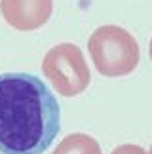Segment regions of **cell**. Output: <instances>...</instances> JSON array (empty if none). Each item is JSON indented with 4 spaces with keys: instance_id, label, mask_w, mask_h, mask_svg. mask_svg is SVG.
<instances>
[{
    "instance_id": "obj_1",
    "label": "cell",
    "mask_w": 152,
    "mask_h": 154,
    "mask_svg": "<svg viewBox=\"0 0 152 154\" xmlns=\"http://www.w3.org/2000/svg\"><path fill=\"white\" fill-rule=\"evenodd\" d=\"M59 129V103L38 76L0 74V152L42 154Z\"/></svg>"
},
{
    "instance_id": "obj_2",
    "label": "cell",
    "mask_w": 152,
    "mask_h": 154,
    "mask_svg": "<svg viewBox=\"0 0 152 154\" xmlns=\"http://www.w3.org/2000/svg\"><path fill=\"white\" fill-rule=\"evenodd\" d=\"M97 69L107 76L127 74L139 61V48L131 34L120 27H101L90 40Z\"/></svg>"
},
{
    "instance_id": "obj_3",
    "label": "cell",
    "mask_w": 152,
    "mask_h": 154,
    "mask_svg": "<svg viewBox=\"0 0 152 154\" xmlns=\"http://www.w3.org/2000/svg\"><path fill=\"white\" fill-rule=\"evenodd\" d=\"M44 72L65 95L80 93L90 82L86 61L80 50L72 44H61L51 50L44 59Z\"/></svg>"
},
{
    "instance_id": "obj_4",
    "label": "cell",
    "mask_w": 152,
    "mask_h": 154,
    "mask_svg": "<svg viewBox=\"0 0 152 154\" xmlns=\"http://www.w3.org/2000/svg\"><path fill=\"white\" fill-rule=\"evenodd\" d=\"M2 10L10 23L17 29L29 31L42 25L50 17L51 0H4Z\"/></svg>"
},
{
    "instance_id": "obj_5",
    "label": "cell",
    "mask_w": 152,
    "mask_h": 154,
    "mask_svg": "<svg viewBox=\"0 0 152 154\" xmlns=\"http://www.w3.org/2000/svg\"><path fill=\"white\" fill-rule=\"evenodd\" d=\"M150 53H152V48H150Z\"/></svg>"
}]
</instances>
